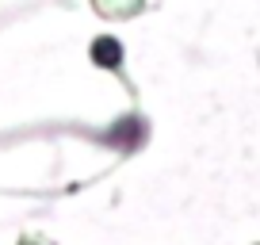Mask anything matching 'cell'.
Masks as SVG:
<instances>
[{"mask_svg":"<svg viewBox=\"0 0 260 245\" xmlns=\"http://www.w3.org/2000/svg\"><path fill=\"white\" fill-rule=\"evenodd\" d=\"M142 138H146V127H142V119H122L119 127L107 134V142H111V146H119V149H134Z\"/></svg>","mask_w":260,"mask_h":245,"instance_id":"obj_1","label":"cell"},{"mask_svg":"<svg viewBox=\"0 0 260 245\" xmlns=\"http://www.w3.org/2000/svg\"><path fill=\"white\" fill-rule=\"evenodd\" d=\"M92 57H96V66H104V69H119L122 50H119V42H115V39H100L96 46H92Z\"/></svg>","mask_w":260,"mask_h":245,"instance_id":"obj_2","label":"cell"}]
</instances>
